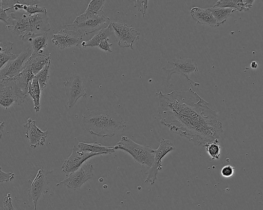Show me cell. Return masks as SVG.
<instances>
[{
    "mask_svg": "<svg viewBox=\"0 0 263 210\" xmlns=\"http://www.w3.org/2000/svg\"><path fill=\"white\" fill-rule=\"evenodd\" d=\"M29 22L32 37L36 34L47 33L50 29L47 13L29 15Z\"/></svg>",
    "mask_w": 263,
    "mask_h": 210,
    "instance_id": "17",
    "label": "cell"
},
{
    "mask_svg": "<svg viewBox=\"0 0 263 210\" xmlns=\"http://www.w3.org/2000/svg\"><path fill=\"white\" fill-rule=\"evenodd\" d=\"M95 156L99 155L82 151L77 145H74L71 154L62 164V171L67 176L79 169L88 159Z\"/></svg>",
    "mask_w": 263,
    "mask_h": 210,
    "instance_id": "14",
    "label": "cell"
},
{
    "mask_svg": "<svg viewBox=\"0 0 263 210\" xmlns=\"http://www.w3.org/2000/svg\"><path fill=\"white\" fill-rule=\"evenodd\" d=\"M113 34V29L111 24H109L106 27L98 31L89 40L86 41H82L81 45L84 48L98 47L101 41L106 39H109Z\"/></svg>",
    "mask_w": 263,
    "mask_h": 210,
    "instance_id": "21",
    "label": "cell"
},
{
    "mask_svg": "<svg viewBox=\"0 0 263 210\" xmlns=\"http://www.w3.org/2000/svg\"><path fill=\"white\" fill-rule=\"evenodd\" d=\"M190 12L192 17L197 23L217 27L216 22L208 8L203 9L194 7L191 8Z\"/></svg>",
    "mask_w": 263,
    "mask_h": 210,
    "instance_id": "19",
    "label": "cell"
},
{
    "mask_svg": "<svg viewBox=\"0 0 263 210\" xmlns=\"http://www.w3.org/2000/svg\"><path fill=\"white\" fill-rule=\"evenodd\" d=\"M28 94L32 98L34 103V109L37 113L40 110V95L41 90L38 82L37 79L34 77V78L29 82L28 86Z\"/></svg>",
    "mask_w": 263,
    "mask_h": 210,
    "instance_id": "26",
    "label": "cell"
},
{
    "mask_svg": "<svg viewBox=\"0 0 263 210\" xmlns=\"http://www.w3.org/2000/svg\"><path fill=\"white\" fill-rule=\"evenodd\" d=\"M134 7L141 13L143 17L146 14L148 7L147 0H136L134 1Z\"/></svg>",
    "mask_w": 263,
    "mask_h": 210,
    "instance_id": "32",
    "label": "cell"
},
{
    "mask_svg": "<svg viewBox=\"0 0 263 210\" xmlns=\"http://www.w3.org/2000/svg\"><path fill=\"white\" fill-rule=\"evenodd\" d=\"M115 148L116 150L128 153L134 161L141 166L149 168L153 163L154 149L148 145L136 143L127 136H122Z\"/></svg>",
    "mask_w": 263,
    "mask_h": 210,
    "instance_id": "3",
    "label": "cell"
},
{
    "mask_svg": "<svg viewBox=\"0 0 263 210\" xmlns=\"http://www.w3.org/2000/svg\"><path fill=\"white\" fill-rule=\"evenodd\" d=\"M0 6H2V0H0Z\"/></svg>",
    "mask_w": 263,
    "mask_h": 210,
    "instance_id": "42",
    "label": "cell"
},
{
    "mask_svg": "<svg viewBox=\"0 0 263 210\" xmlns=\"http://www.w3.org/2000/svg\"><path fill=\"white\" fill-rule=\"evenodd\" d=\"M15 177V175L12 172H5L2 170L0 165V182L7 183L12 181Z\"/></svg>",
    "mask_w": 263,
    "mask_h": 210,
    "instance_id": "35",
    "label": "cell"
},
{
    "mask_svg": "<svg viewBox=\"0 0 263 210\" xmlns=\"http://www.w3.org/2000/svg\"><path fill=\"white\" fill-rule=\"evenodd\" d=\"M27 96L28 94L20 89L13 78L0 81V105L5 110L11 106L23 103Z\"/></svg>",
    "mask_w": 263,
    "mask_h": 210,
    "instance_id": "5",
    "label": "cell"
},
{
    "mask_svg": "<svg viewBox=\"0 0 263 210\" xmlns=\"http://www.w3.org/2000/svg\"><path fill=\"white\" fill-rule=\"evenodd\" d=\"M156 95L159 98L158 118L170 131L201 146L222 134L217 113L192 89L166 94L160 91Z\"/></svg>",
    "mask_w": 263,
    "mask_h": 210,
    "instance_id": "1",
    "label": "cell"
},
{
    "mask_svg": "<svg viewBox=\"0 0 263 210\" xmlns=\"http://www.w3.org/2000/svg\"><path fill=\"white\" fill-rule=\"evenodd\" d=\"M258 63L255 60L252 61L250 64L251 68L253 69H257L258 67Z\"/></svg>",
    "mask_w": 263,
    "mask_h": 210,
    "instance_id": "41",
    "label": "cell"
},
{
    "mask_svg": "<svg viewBox=\"0 0 263 210\" xmlns=\"http://www.w3.org/2000/svg\"><path fill=\"white\" fill-rule=\"evenodd\" d=\"M25 12L29 15H32L37 13H47L44 7L39 6L38 4L27 6Z\"/></svg>",
    "mask_w": 263,
    "mask_h": 210,
    "instance_id": "33",
    "label": "cell"
},
{
    "mask_svg": "<svg viewBox=\"0 0 263 210\" xmlns=\"http://www.w3.org/2000/svg\"><path fill=\"white\" fill-rule=\"evenodd\" d=\"M3 210H18L13 205L12 198L10 193L7 194V196L4 198Z\"/></svg>",
    "mask_w": 263,
    "mask_h": 210,
    "instance_id": "36",
    "label": "cell"
},
{
    "mask_svg": "<svg viewBox=\"0 0 263 210\" xmlns=\"http://www.w3.org/2000/svg\"><path fill=\"white\" fill-rule=\"evenodd\" d=\"M114 35L118 45L122 48H130L134 49V45L139 39L140 33L131 25L120 21H110Z\"/></svg>",
    "mask_w": 263,
    "mask_h": 210,
    "instance_id": "8",
    "label": "cell"
},
{
    "mask_svg": "<svg viewBox=\"0 0 263 210\" xmlns=\"http://www.w3.org/2000/svg\"><path fill=\"white\" fill-rule=\"evenodd\" d=\"M50 63L51 60H49L44 68L34 76L38 80L41 91H42L48 84Z\"/></svg>",
    "mask_w": 263,
    "mask_h": 210,
    "instance_id": "29",
    "label": "cell"
},
{
    "mask_svg": "<svg viewBox=\"0 0 263 210\" xmlns=\"http://www.w3.org/2000/svg\"><path fill=\"white\" fill-rule=\"evenodd\" d=\"M105 1L104 0H91L84 12L92 14H100L104 13L103 9Z\"/></svg>",
    "mask_w": 263,
    "mask_h": 210,
    "instance_id": "30",
    "label": "cell"
},
{
    "mask_svg": "<svg viewBox=\"0 0 263 210\" xmlns=\"http://www.w3.org/2000/svg\"><path fill=\"white\" fill-rule=\"evenodd\" d=\"M48 34L43 33L33 36L29 41L31 43L33 52L37 53L42 51V48H45L47 46Z\"/></svg>",
    "mask_w": 263,
    "mask_h": 210,
    "instance_id": "27",
    "label": "cell"
},
{
    "mask_svg": "<svg viewBox=\"0 0 263 210\" xmlns=\"http://www.w3.org/2000/svg\"><path fill=\"white\" fill-rule=\"evenodd\" d=\"M110 22L109 18L104 13L92 14L84 12L77 17L72 24L68 25L83 37L104 28V26L109 25Z\"/></svg>",
    "mask_w": 263,
    "mask_h": 210,
    "instance_id": "4",
    "label": "cell"
},
{
    "mask_svg": "<svg viewBox=\"0 0 263 210\" xmlns=\"http://www.w3.org/2000/svg\"><path fill=\"white\" fill-rule=\"evenodd\" d=\"M176 147L174 142L167 139L162 138L158 148L154 150V159L152 166L146 172V178L144 183L154 184L157 179V175L162 170V159L170 152L174 151Z\"/></svg>",
    "mask_w": 263,
    "mask_h": 210,
    "instance_id": "6",
    "label": "cell"
},
{
    "mask_svg": "<svg viewBox=\"0 0 263 210\" xmlns=\"http://www.w3.org/2000/svg\"><path fill=\"white\" fill-rule=\"evenodd\" d=\"M94 175V167L91 163H84L79 169L66 176L62 181L58 183L56 186L65 185L67 188L76 190L79 189Z\"/></svg>",
    "mask_w": 263,
    "mask_h": 210,
    "instance_id": "10",
    "label": "cell"
},
{
    "mask_svg": "<svg viewBox=\"0 0 263 210\" xmlns=\"http://www.w3.org/2000/svg\"><path fill=\"white\" fill-rule=\"evenodd\" d=\"M219 139H216L205 145V150L211 157L210 161H215L219 159L221 155V147Z\"/></svg>",
    "mask_w": 263,
    "mask_h": 210,
    "instance_id": "28",
    "label": "cell"
},
{
    "mask_svg": "<svg viewBox=\"0 0 263 210\" xmlns=\"http://www.w3.org/2000/svg\"><path fill=\"white\" fill-rule=\"evenodd\" d=\"M8 18V15L5 10L3 8V6H0V20H3L7 24Z\"/></svg>",
    "mask_w": 263,
    "mask_h": 210,
    "instance_id": "39",
    "label": "cell"
},
{
    "mask_svg": "<svg viewBox=\"0 0 263 210\" xmlns=\"http://www.w3.org/2000/svg\"><path fill=\"white\" fill-rule=\"evenodd\" d=\"M1 210V209H0Z\"/></svg>",
    "mask_w": 263,
    "mask_h": 210,
    "instance_id": "43",
    "label": "cell"
},
{
    "mask_svg": "<svg viewBox=\"0 0 263 210\" xmlns=\"http://www.w3.org/2000/svg\"><path fill=\"white\" fill-rule=\"evenodd\" d=\"M6 28L21 38L23 41L32 38L29 22V14L25 11L12 12L8 15Z\"/></svg>",
    "mask_w": 263,
    "mask_h": 210,
    "instance_id": "9",
    "label": "cell"
},
{
    "mask_svg": "<svg viewBox=\"0 0 263 210\" xmlns=\"http://www.w3.org/2000/svg\"><path fill=\"white\" fill-rule=\"evenodd\" d=\"M167 62L172 64L173 67L171 69L163 67V69L167 73L165 80L167 83H170L172 75L177 73L185 78L192 87L200 85L199 83L193 81L189 78V75L191 73H195L198 71L197 65L194 60L189 58H180L167 61Z\"/></svg>",
    "mask_w": 263,
    "mask_h": 210,
    "instance_id": "7",
    "label": "cell"
},
{
    "mask_svg": "<svg viewBox=\"0 0 263 210\" xmlns=\"http://www.w3.org/2000/svg\"><path fill=\"white\" fill-rule=\"evenodd\" d=\"M25 129V136L29 140L30 146L35 149L37 146L43 145L48 136V131H42L36 125L35 120L31 118L23 124Z\"/></svg>",
    "mask_w": 263,
    "mask_h": 210,
    "instance_id": "16",
    "label": "cell"
},
{
    "mask_svg": "<svg viewBox=\"0 0 263 210\" xmlns=\"http://www.w3.org/2000/svg\"><path fill=\"white\" fill-rule=\"evenodd\" d=\"M64 85L69 109L75 105L80 97L86 96L84 82L80 74L71 75Z\"/></svg>",
    "mask_w": 263,
    "mask_h": 210,
    "instance_id": "11",
    "label": "cell"
},
{
    "mask_svg": "<svg viewBox=\"0 0 263 210\" xmlns=\"http://www.w3.org/2000/svg\"><path fill=\"white\" fill-rule=\"evenodd\" d=\"M235 169L234 167L230 165H225L221 170V174L226 178L232 177L234 174Z\"/></svg>",
    "mask_w": 263,
    "mask_h": 210,
    "instance_id": "37",
    "label": "cell"
},
{
    "mask_svg": "<svg viewBox=\"0 0 263 210\" xmlns=\"http://www.w3.org/2000/svg\"><path fill=\"white\" fill-rule=\"evenodd\" d=\"M32 53V50L29 47L21 52L16 58L8 62L0 70V81L10 80L17 76Z\"/></svg>",
    "mask_w": 263,
    "mask_h": 210,
    "instance_id": "13",
    "label": "cell"
},
{
    "mask_svg": "<svg viewBox=\"0 0 263 210\" xmlns=\"http://www.w3.org/2000/svg\"><path fill=\"white\" fill-rule=\"evenodd\" d=\"M254 0H221L218 1L213 6L220 8H232L236 12L248 10L252 7Z\"/></svg>",
    "mask_w": 263,
    "mask_h": 210,
    "instance_id": "20",
    "label": "cell"
},
{
    "mask_svg": "<svg viewBox=\"0 0 263 210\" xmlns=\"http://www.w3.org/2000/svg\"><path fill=\"white\" fill-rule=\"evenodd\" d=\"M63 27L57 33L52 35L51 41L55 46L60 49H64L78 46L81 43L82 37L73 28L71 27L72 29H68L66 25Z\"/></svg>",
    "mask_w": 263,
    "mask_h": 210,
    "instance_id": "15",
    "label": "cell"
},
{
    "mask_svg": "<svg viewBox=\"0 0 263 210\" xmlns=\"http://www.w3.org/2000/svg\"><path fill=\"white\" fill-rule=\"evenodd\" d=\"M109 39H106L102 41L98 45V47L101 50L111 52V46L113 45V44L108 42Z\"/></svg>",
    "mask_w": 263,
    "mask_h": 210,
    "instance_id": "38",
    "label": "cell"
},
{
    "mask_svg": "<svg viewBox=\"0 0 263 210\" xmlns=\"http://www.w3.org/2000/svg\"><path fill=\"white\" fill-rule=\"evenodd\" d=\"M43 50L37 52H32L31 56L25 62L24 65L29 67L34 76L40 72L49 60L51 54H42Z\"/></svg>",
    "mask_w": 263,
    "mask_h": 210,
    "instance_id": "18",
    "label": "cell"
},
{
    "mask_svg": "<svg viewBox=\"0 0 263 210\" xmlns=\"http://www.w3.org/2000/svg\"><path fill=\"white\" fill-rule=\"evenodd\" d=\"M81 125L91 135L101 138L113 137L124 130L126 121L116 112L108 110H86L82 115Z\"/></svg>",
    "mask_w": 263,
    "mask_h": 210,
    "instance_id": "2",
    "label": "cell"
},
{
    "mask_svg": "<svg viewBox=\"0 0 263 210\" xmlns=\"http://www.w3.org/2000/svg\"><path fill=\"white\" fill-rule=\"evenodd\" d=\"M17 56L10 52H0V70L6 63L14 59Z\"/></svg>",
    "mask_w": 263,
    "mask_h": 210,
    "instance_id": "31",
    "label": "cell"
},
{
    "mask_svg": "<svg viewBox=\"0 0 263 210\" xmlns=\"http://www.w3.org/2000/svg\"><path fill=\"white\" fill-rule=\"evenodd\" d=\"M5 122L4 121L0 122V140L3 136V132L4 131V128L5 127Z\"/></svg>",
    "mask_w": 263,
    "mask_h": 210,
    "instance_id": "40",
    "label": "cell"
},
{
    "mask_svg": "<svg viewBox=\"0 0 263 210\" xmlns=\"http://www.w3.org/2000/svg\"><path fill=\"white\" fill-rule=\"evenodd\" d=\"M77 146L82 151L97 154L99 156L103 154H110L116 150L115 146H105L97 142L93 143L79 142Z\"/></svg>",
    "mask_w": 263,
    "mask_h": 210,
    "instance_id": "22",
    "label": "cell"
},
{
    "mask_svg": "<svg viewBox=\"0 0 263 210\" xmlns=\"http://www.w3.org/2000/svg\"><path fill=\"white\" fill-rule=\"evenodd\" d=\"M51 172L52 171H46L42 168L40 169L37 171L35 178L32 181L28 194L34 204L33 210H36L38 200L48 191L49 181L47 175Z\"/></svg>",
    "mask_w": 263,
    "mask_h": 210,
    "instance_id": "12",
    "label": "cell"
},
{
    "mask_svg": "<svg viewBox=\"0 0 263 210\" xmlns=\"http://www.w3.org/2000/svg\"><path fill=\"white\" fill-rule=\"evenodd\" d=\"M36 0H4L2 1V6L6 12L12 13L23 10L24 5L29 6L38 4Z\"/></svg>",
    "mask_w": 263,
    "mask_h": 210,
    "instance_id": "24",
    "label": "cell"
},
{
    "mask_svg": "<svg viewBox=\"0 0 263 210\" xmlns=\"http://www.w3.org/2000/svg\"><path fill=\"white\" fill-rule=\"evenodd\" d=\"M13 46V43L0 37V52H10Z\"/></svg>",
    "mask_w": 263,
    "mask_h": 210,
    "instance_id": "34",
    "label": "cell"
},
{
    "mask_svg": "<svg viewBox=\"0 0 263 210\" xmlns=\"http://www.w3.org/2000/svg\"><path fill=\"white\" fill-rule=\"evenodd\" d=\"M208 9L216 22L217 27L224 23L234 12H236L235 10L232 8H220L213 6Z\"/></svg>",
    "mask_w": 263,
    "mask_h": 210,
    "instance_id": "25",
    "label": "cell"
},
{
    "mask_svg": "<svg viewBox=\"0 0 263 210\" xmlns=\"http://www.w3.org/2000/svg\"><path fill=\"white\" fill-rule=\"evenodd\" d=\"M31 69L24 65L23 69L21 73L13 78L20 89L26 94H28V86L29 82L32 80L34 77Z\"/></svg>",
    "mask_w": 263,
    "mask_h": 210,
    "instance_id": "23",
    "label": "cell"
}]
</instances>
